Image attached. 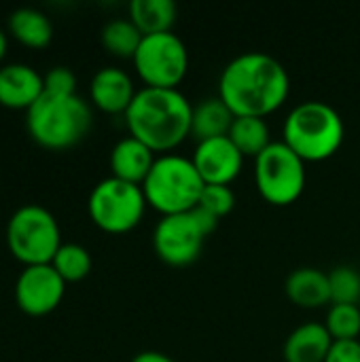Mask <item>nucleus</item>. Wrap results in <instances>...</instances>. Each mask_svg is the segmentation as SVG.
Wrapping results in <instances>:
<instances>
[{"instance_id":"f257e3e1","label":"nucleus","mask_w":360,"mask_h":362,"mask_svg":"<svg viewBox=\"0 0 360 362\" xmlns=\"http://www.w3.org/2000/svg\"><path fill=\"white\" fill-rule=\"evenodd\" d=\"M291 91L289 70L265 51H244L221 72L219 95L236 117H263L284 104Z\"/></svg>"},{"instance_id":"f03ea898","label":"nucleus","mask_w":360,"mask_h":362,"mask_svg":"<svg viewBox=\"0 0 360 362\" xmlns=\"http://www.w3.org/2000/svg\"><path fill=\"white\" fill-rule=\"evenodd\" d=\"M193 104L178 87H140L125 112L129 136L155 153H170L191 134Z\"/></svg>"},{"instance_id":"7ed1b4c3","label":"nucleus","mask_w":360,"mask_h":362,"mask_svg":"<svg viewBox=\"0 0 360 362\" xmlns=\"http://www.w3.org/2000/svg\"><path fill=\"white\" fill-rule=\"evenodd\" d=\"M346 136L344 119L323 100H306L291 108L282 125V140L303 159L323 161L337 153Z\"/></svg>"},{"instance_id":"20e7f679","label":"nucleus","mask_w":360,"mask_h":362,"mask_svg":"<svg viewBox=\"0 0 360 362\" xmlns=\"http://www.w3.org/2000/svg\"><path fill=\"white\" fill-rule=\"evenodd\" d=\"M25 123L36 144L49 151H64L87 136L93 123V112L91 104L79 93H42V98L28 110Z\"/></svg>"},{"instance_id":"39448f33","label":"nucleus","mask_w":360,"mask_h":362,"mask_svg":"<svg viewBox=\"0 0 360 362\" xmlns=\"http://www.w3.org/2000/svg\"><path fill=\"white\" fill-rule=\"evenodd\" d=\"M206 182L191 157L178 153L157 155L142 182L146 204L166 214L189 212L197 206Z\"/></svg>"},{"instance_id":"423d86ee","label":"nucleus","mask_w":360,"mask_h":362,"mask_svg":"<svg viewBox=\"0 0 360 362\" xmlns=\"http://www.w3.org/2000/svg\"><path fill=\"white\" fill-rule=\"evenodd\" d=\"M62 244L57 218L38 204L17 208L6 225V246L25 267L51 263Z\"/></svg>"},{"instance_id":"0eeeda50","label":"nucleus","mask_w":360,"mask_h":362,"mask_svg":"<svg viewBox=\"0 0 360 362\" xmlns=\"http://www.w3.org/2000/svg\"><path fill=\"white\" fill-rule=\"evenodd\" d=\"M216 225L219 218L199 206L189 212L166 214L153 231L155 252L170 265H189L199 257L206 238L216 229Z\"/></svg>"},{"instance_id":"6e6552de","label":"nucleus","mask_w":360,"mask_h":362,"mask_svg":"<svg viewBox=\"0 0 360 362\" xmlns=\"http://www.w3.org/2000/svg\"><path fill=\"white\" fill-rule=\"evenodd\" d=\"M142 185H134L115 176L100 180L87 199L91 221L108 233H125L134 229L146 210Z\"/></svg>"},{"instance_id":"1a4fd4ad","label":"nucleus","mask_w":360,"mask_h":362,"mask_svg":"<svg viewBox=\"0 0 360 362\" xmlns=\"http://www.w3.org/2000/svg\"><path fill=\"white\" fill-rule=\"evenodd\" d=\"M255 180L269 204H293L306 189V161L284 140H274L255 157Z\"/></svg>"},{"instance_id":"9d476101","label":"nucleus","mask_w":360,"mask_h":362,"mask_svg":"<svg viewBox=\"0 0 360 362\" xmlns=\"http://www.w3.org/2000/svg\"><path fill=\"white\" fill-rule=\"evenodd\" d=\"M132 59L149 87H178L189 70V49L172 30L144 34Z\"/></svg>"},{"instance_id":"9b49d317","label":"nucleus","mask_w":360,"mask_h":362,"mask_svg":"<svg viewBox=\"0 0 360 362\" xmlns=\"http://www.w3.org/2000/svg\"><path fill=\"white\" fill-rule=\"evenodd\" d=\"M64 293L66 282L51 267V263L23 267L15 282V301L19 310L28 316L51 314L62 303Z\"/></svg>"},{"instance_id":"f8f14e48","label":"nucleus","mask_w":360,"mask_h":362,"mask_svg":"<svg viewBox=\"0 0 360 362\" xmlns=\"http://www.w3.org/2000/svg\"><path fill=\"white\" fill-rule=\"evenodd\" d=\"M191 159L206 185H229L244 165V155L229 136L199 140Z\"/></svg>"},{"instance_id":"ddd939ff","label":"nucleus","mask_w":360,"mask_h":362,"mask_svg":"<svg viewBox=\"0 0 360 362\" xmlns=\"http://www.w3.org/2000/svg\"><path fill=\"white\" fill-rule=\"evenodd\" d=\"M45 93V74L28 64L0 66V106L30 110Z\"/></svg>"},{"instance_id":"4468645a","label":"nucleus","mask_w":360,"mask_h":362,"mask_svg":"<svg viewBox=\"0 0 360 362\" xmlns=\"http://www.w3.org/2000/svg\"><path fill=\"white\" fill-rule=\"evenodd\" d=\"M136 87L132 76L117 66H104L100 68L89 83V100L95 108H100L102 112L108 115H119V112H127L134 95H136Z\"/></svg>"},{"instance_id":"2eb2a0df","label":"nucleus","mask_w":360,"mask_h":362,"mask_svg":"<svg viewBox=\"0 0 360 362\" xmlns=\"http://www.w3.org/2000/svg\"><path fill=\"white\" fill-rule=\"evenodd\" d=\"M157 155L151 146H146L134 136H125L117 140V144L110 151V170L115 178L142 185Z\"/></svg>"},{"instance_id":"dca6fc26","label":"nucleus","mask_w":360,"mask_h":362,"mask_svg":"<svg viewBox=\"0 0 360 362\" xmlns=\"http://www.w3.org/2000/svg\"><path fill=\"white\" fill-rule=\"evenodd\" d=\"M333 346V337L323 322H303L293 329L284 341L286 362H325Z\"/></svg>"},{"instance_id":"f3484780","label":"nucleus","mask_w":360,"mask_h":362,"mask_svg":"<svg viewBox=\"0 0 360 362\" xmlns=\"http://www.w3.org/2000/svg\"><path fill=\"white\" fill-rule=\"evenodd\" d=\"M284 291L289 299L299 308H320L331 303L329 272L318 267H297L289 274Z\"/></svg>"},{"instance_id":"a211bd4d","label":"nucleus","mask_w":360,"mask_h":362,"mask_svg":"<svg viewBox=\"0 0 360 362\" xmlns=\"http://www.w3.org/2000/svg\"><path fill=\"white\" fill-rule=\"evenodd\" d=\"M236 115L233 110L223 102L221 95H210L193 104V117H191V134L195 140H208L216 136H227L231 129Z\"/></svg>"},{"instance_id":"6ab92c4d","label":"nucleus","mask_w":360,"mask_h":362,"mask_svg":"<svg viewBox=\"0 0 360 362\" xmlns=\"http://www.w3.org/2000/svg\"><path fill=\"white\" fill-rule=\"evenodd\" d=\"M8 34L28 49H45L53 38V23L42 11L23 6L8 15Z\"/></svg>"},{"instance_id":"aec40b11","label":"nucleus","mask_w":360,"mask_h":362,"mask_svg":"<svg viewBox=\"0 0 360 362\" xmlns=\"http://www.w3.org/2000/svg\"><path fill=\"white\" fill-rule=\"evenodd\" d=\"M176 2L174 0H132L129 19L138 25L142 34H157L172 30L176 21Z\"/></svg>"},{"instance_id":"412c9836","label":"nucleus","mask_w":360,"mask_h":362,"mask_svg":"<svg viewBox=\"0 0 360 362\" xmlns=\"http://www.w3.org/2000/svg\"><path fill=\"white\" fill-rule=\"evenodd\" d=\"M227 136L244 157H257L274 142L269 138V125L263 117H236Z\"/></svg>"},{"instance_id":"4be33fe9","label":"nucleus","mask_w":360,"mask_h":362,"mask_svg":"<svg viewBox=\"0 0 360 362\" xmlns=\"http://www.w3.org/2000/svg\"><path fill=\"white\" fill-rule=\"evenodd\" d=\"M142 36L144 34L129 17H115L102 28V45L108 53L117 57H134L142 42Z\"/></svg>"},{"instance_id":"5701e85b","label":"nucleus","mask_w":360,"mask_h":362,"mask_svg":"<svg viewBox=\"0 0 360 362\" xmlns=\"http://www.w3.org/2000/svg\"><path fill=\"white\" fill-rule=\"evenodd\" d=\"M51 267L62 276V280L66 284L79 282V280L87 278L91 272V255L85 246L68 242V244L59 246V250L55 252V257L51 261Z\"/></svg>"},{"instance_id":"b1692460","label":"nucleus","mask_w":360,"mask_h":362,"mask_svg":"<svg viewBox=\"0 0 360 362\" xmlns=\"http://www.w3.org/2000/svg\"><path fill=\"white\" fill-rule=\"evenodd\" d=\"M325 327L333 339H359L360 308L352 303H331Z\"/></svg>"},{"instance_id":"393cba45","label":"nucleus","mask_w":360,"mask_h":362,"mask_svg":"<svg viewBox=\"0 0 360 362\" xmlns=\"http://www.w3.org/2000/svg\"><path fill=\"white\" fill-rule=\"evenodd\" d=\"M331 303H352L360 301V272L352 265H337L329 272Z\"/></svg>"},{"instance_id":"a878e982","label":"nucleus","mask_w":360,"mask_h":362,"mask_svg":"<svg viewBox=\"0 0 360 362\" xmlns=\"http://www.w3.org/2000/svg\"><path fill=\"white\" fill-rule=\"evenodd\" d=\"M199 208L210 212L212 216L221 218L229 214L236 206V193L229 185H206L202 191V197L197 202Z\"/></svg>"},{"instance_id":"bb28decb","label":"nucleus","mask_w":360,"mask_h":362,"mask_svg":"<svg viewBox=\"0 0 360 362\" xmlns=\"http://www.w3.org/2000/svg\"><path fill=\"white\" fill-rule=\"evenodd\" d=\"M45 93L51 95H74L76 93V76L66 66H53L45 74Z\"/></svg>"},{"instance_id":"cd10ccee","label":"nucleus","mask_w":360,"mask_h":362,"mask_svg":"<svg viewBox=\"0 0 360 362\" xmlns=\"http://www.w3.org/2000/svg\"><path fill=\"white\" fill-rule=\"evenodd\" d=\"M325 362H360L359 339H333Z\"/></svg>"},{"instance_id":"c85d7f7f","label":"nucleus","mask_w":360,"mask_h":362,"mask_svg":"<svg viewBox=\"0 0 360 362\" xmlns=\"http://www.w3.org/2000/svg\"><path fill=\"white\" fill-rule=\"evenodd\" d=\"M129 362H176L172 356L163 354V352H157V350H144V352H138Z\"/></svg>"},{"instance_id":"c756f323","label":"nucleus","mask_w":360,"mask_h":362,"mask_svg":"<svg viewBox=\"0 0 360 362\" xmlns=\"http://www.w3.org/2000/svg\"><path fill=\"white\" fill-rule=\"evenodd\" d=\"M6 51H8V32H4V30L0 28V62L4 59Z\"/></svg>"}]
</instances>
